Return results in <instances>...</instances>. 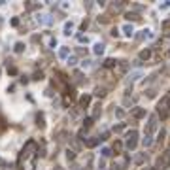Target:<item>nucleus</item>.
<instances>
[{"instance_id":"nucleus-1","label":"nucleus","mask_w":170,"mask_h":170,"mask_svg":"<svg viewBox=\"0 0 170 170\" xmlns=\"http://www.w3.org/2000/svg\"><path fill=\"white\" fill-rule=\"evenodd\" d=\"M170 168V151H165L159 159H157V165H155V170H166Z\"/></svg>"},{"instance_id":"nucleus-2","label":"nucleus","mask_w":170,"mask_h":170,"mask_svg":"<svg viewBox=\"0 0 170 170\" xmlns=\"http://www.w3.org/2000/svg\"><path fill=\"white\" fill-rule=\"evenodd\" d=\"M42 42H44V45L47 49H55V47H57V38H55L51 32H45V34L42 36Z\"/></svg>"},{"instance_id":"nucleus-3","label":"nucleus","mask_w":170,"mask_h":170,"mask_svg":"<svg viewBox=\"0 0 170 170\" xmlns=\"http://www.w3.org/2000/svg\"><path fill=\"white\" fill-rule=\"evenodd\" d=\"M136 144H138V132H136V130H129V132H127V142H125V146H127L129 149H134Z\"/></svg>"},{"instance_id":"nucleus-4","label":"nucleus","mask_w":170,"mask_h":170,"mask_svg":"<svg viewBox=\"0 0 170 170\" xmlns=\"http://www.w3.org/2000/svg\"><path fill=\"white\" fill-rule=\"evenodd\" d=\"M168 110H170V96H165V98L159 102V115L165 119L168 117Z\"/></svg>"},{"instance_id":"nucleus-5","label":"nucleus","mask_w":170,"mask_h":170,"mask_svg":"<svg viewBox=\"0 0 170 170\" xmlns=\"http://www.w3.org/2000/svg\"><path fill=\"white\" fill-rule=\"evenodd\" d=\"M155 130H157V115H151V117H149V123H148V129H146V132L151 136V132H155Z\"/></svg>"},{"instance_id":"nucleus-6","label":"nucleus","mask_w":170,"mask_h":170,"mask_svg":"<svg viewBox=\"0 0 170 170\" xmlns=\"http://www.w3.org/2000/svg\"><path fill=\"white\" fill-rule=\"evenodd\" d=\"M144 115H146V110H144V108H136V110H132V117H136V119H142Z\"/></svg>"},{"instance_id":"nucleus-7","label":"nucleus","mask_w":170,"mask_h":170,"mask_svg":"<svg viewBox=\"0 0 170 170\" xmlns=\"http://www.w3.org/2000/svg\"><path fill=\"white\" fill-rule=\"evenodd\" d=\"M89 102H91V96H89V94H83V96L80 98V106H81V108L89 106Z\"/></svg>"},{"instance_id":"nucleus-8","label":"nucleus","mask_w":170,"mask_h":170,"mask_svg":"<svg viewBox=\"0 0 170 170\" xmlns=\"http://www.w3.org/2000/svg\"><path fill=\"white\" fill-rule=\"evenodd\" d=\"M98 144H100V138H91V140L85 142V146H87V148H94V146H98Z\"/></svg>"},{"instance_id":"nucleus-9","label":"nucleus","mask_w":170,"mask_h":170,"mask_svg":"<svg viewBox=\"0 0 170 170\" xmlns=\"http://www.w3.org/2000/svg\"><path fill=\"white\" fill-rule=\"evenodd\" d=\"M149 57H151V51H149V49H144V51H140V61H148Z\"/></svg>"},{"instance_id":"nucleus-10","label":"nucleus","mask_w":170,"mask_h":170,"mask_svg":"<svg viewBox=\"0 0 170 170\" xmlns=\"http://www.w3.org/2000/svg\"><path fill=\"white\" fill-rule=\"evenodd\" d=\"M115 64H117L115 59H106V61H104V66H106V68H113Z\"/></svg>"},{"instance_id":"nucleus-11","label":"nucleus","mask_w":170,"mask_h":170,"mask_svg":"<svg viewBox=\"0 0 170 170\" xmlns=\"http://www.w3.org/2000/svg\"><path fill=\"white\" fill-rule=\"evenodd\" d=\"M68 55H70V49H68V47H61V51H59V57H61V59H66Z\"/></svg>"},{"instance_id":"nucleus-12","label":"nucleus","mask_w":170,"mask_h":170,"mask_svg":"<svg viewBox=\"0 0 170 170\" xmlns=\"http://www.w3.org/2000/svg\"><path fill=\"white\" fill-rule=\"evenodd\" d=\"M93 51H94V55H102L104 53V44H96Z\"/></svg>"},{"instance_id":"nucleus-13","label":"nucleus","mask_w":170,"mask_h":170,"mask_svg":"<svg viewBox=\"0 0 170 170\" xmlns=\"http://www.w3.org/2000/svg\"><path fill=\"white\" fill-rule=\"evenodd\" d=\"M66 159L68 161H74V159H76V151H74V149H66Z\"/></svg>"},{"instance_id":"nucleus-14","label":"nucleus","mask_w":170,"mask_h":170,"mask_svg":"<svg viewBox=\"0 0 170 170\" xmlns=\"http://www.w3.org/2000/svg\"><path fill=\"white\" fill-rule=\"evenodd\" d=\"M23 51H25V44H23V42H17V44H15V53H23Z\"/></svg>"},{"instance_id":"nucleus-15","label":"nucleus","mask_w":170,"mask_h":170,"mask_svg":"<svg viewBox=\"0 0 170 170\" xmlns=\"http://www.w3.org/2000/svg\"><path fill=\"white\" fill-rule=\"evenodd\" d=\"M142 144H144V148H149V146H151V136L146 134V138L142 140Z\"/></svg>"},{"instance_id":"nucleus-16","label":"nucleus","mask_w":170,"mask_h":170,"mask_svg":"<svg viewBox=\"0 0 170 170\" xmlns=\"http://www.w3.org/2000/svg\"><path fill=\"white\" fill-rule=\"evenodd\" d=\"M98 115H100V106L96 104V106H93V119H96Z\"/></svg>"},{"instance_id":"nucleus-17","label":"nucleus","mask_w":170,"mask_h":170,"mask_svg":"<svg viewBox=\"0 0 170 170\" xmlns=\"http://www.w3.org/2000/svg\"><path fill=\"white\" fill-rule=\"evenodd\" d=\"M72 28H74V23H66V25H64V34H70V30H72Z\"/></svg>"},{"instance_id":"nucleus-18","label":"nucleus","mask_w":170,"mask_h":170,"mask_svg":"<svg viewBox=\"0 0 170 170\" xmlns=\"http://www.w3.org/2000/svg\"><path fill=\"white\" fill-rule=\"evenodd\" d=\"M144 161H146V153H142V155H138V157L134 159V163H136V165H142Z\"/></svg>"},{"instance_id":"nucleus-19","label":"nucleus","mask_w":170,"mask_h":170,"mask_svg":"<svg viewBox=\"0 0 170 170\" xmlns=\"http://www.w3.org/2000/svg\"><path fill=\"white\" fill-rule=\"evenodd\" d=\"M125 17L129 19V21H138V19H140V17H138V15H136V13H130V11H129V13L125 15Z\"/></svg>"},{"instance_id":"nucleus-20","label":"nucleus","mask_w":170,"mask_h":170,"mask_svg":"<svg viewBox=\"0 0 170 170\" xmlns=\"http://www.w3.org/2000/svg\"><path fill=\"white\" fill-rule=\"evenodd\" d=\"M123 30H125V34H127V36H132V32H134V28L130 27V25H125V28H123Z\"/></svg>"},{"instance_id":"nucleus-21","label":"nucleus","mask_w":170,"mask_h":170,"mask_svg":"<svg viewBox=\"0 0 170 170\" xmlns=\"http://www.w3.org/2000/svg\"><path fill=\"white\" fill-rule=\"evenodd\" d=\"M91 125H93V117H87V119L83 121V129H89Z\"/></svg>"},{"instance_id":"nucleus-22","label":"nucleus","mask_w":170,"mask_h":170,"mask_svg":"<svg viewBox=\"0 0 170 170\" xmlns=\"http://www.w3.org/2000/svg\"><path fill=\"white\" fill-rule=\"evenodd\" d=\"M36 121H38V127H44L45 123H44V115H42V113H38V115H36Z\"/></svg>"},{"instance_id":"nucleus-23","label":"nucleus","mask_w":170,"mask_h":170,"mask_svg":"<svg viewBox=\"0 0 170 170\" xmlns=\"http://www.w3.org/2000/svg\"><path fill=\"white\" fill-rule=\"evenodd\" d=\"M32 80H36V81H38V80H44V74H42V72H36L34 76H32Z\"/></svg>"},{"instance_id":"nucleus-24","label":"nucleus","mask_w":170,"mask_h":170,"mask_svg":"<svg viewBox=\"0 0 170 170\" xmlns=\"http://www.w3.org/2000/svg\"><path fill=\"white\" fill-rule=\"evenodd\" d=\"M78 42H81V44H87V36H83V34H78Z\"/></svg>"},{"instance_id":"nucleus-25","label":"nucleus","mask_w":170,"mask_h":170,"mask_svg":"<svg viewBox=\"0 0 170 170\" xmlns=\"http://www.w3.org/2000/svg\"><path fill=\"white\" fill-rule=\"evenodd\" d=\"M121 148H123V144H121V142H115V144H113V151H121Z\"/></svg>"},{"instance_id":"nucleus-26","label":"nucleus","mask_w":170,"mask_h":170,"mask_svg":"<svg viewBox=\"0 0 170 170\" xmlns=\"http://www.w3.org/2000/svg\"><path fill=\"white\" fill-rule=\"evenodd\" d=\"M94 94H96V96H104V94H106V91H104V89H100V87H98V89L94 91Z\"/></svg>"},{"instance_id":"nucleus-27","label":"nucleus","mask_w":170,"mask_h":170,"mask_svg":"<svg viewBox=\"0 0 170 170\" xmlns=\"http://www.w3.org/2000/svg\"><path fill=\"white\" fill-rule=\"evenodd\" d=\"M102 155L104 157H110V155H112V149H110V148H104L102 149Z\"/></svg>"},{"instance_id":"nucleus-28","label":"nucleus","mask_w":170,"mask_h":170,"mask_svg":"<svg viewBox=\"0 0 170 170\" xmlns=\"http://www.w3.org/2000/svg\"><path fill=\"white\" fill-rule=\"evenodd\" d=\"M112 170H125V165H115V163H113Z\"/></svg>"},{"instance_id":"nucleus-29","label":"nucleus","mask_w":170,"mask_h":170,"mask_svg":"<svg viewBox=\"0 0 170 170\" xmlns=\"http://www.w3.org/2000/svg\"><path fill=\"white\" fill-rule=\"evenodd\" d=\"M76 63H78V59H76V57H68V64H70V66H74Z\"/></svg>"},{"instance_id":"nucleus-30","label":"nucleus","mask_w":170,"mask_h":170,"mask_svg":"<svg viewBox=\"0 0 170 170\" xmlns=\"http://www.w3.org/2000/svg\"><path fill=\"white\" fill-rule=\"evenodd\" d=\"M98 21L100 23H110V17H108V15H102V17H98Z\"/></svg>"},{"instance_id":"nucleus-31","label":"nucleus","mask_w":170,"mask_h":170,"mask_svg":"<svg viewBox=\"0 0 170 170\" xmlns=\"http://www.w3.org/2000/svg\"><path fill=\"white\" fill-rule=\"evenodd\" d=\"M8 72L11 74V76H15V74H17V68H15V66H11V68H8Z\"/></svg>"},{"instance_id":"nucleus-32","label":"nucleus","mask_w":170,"mask_h":170,"mask_svg":"<svg viewBox=\"0 0 170 170\" xmlns=\"http://www.w3.org/2000/svg\"><path fill=\"white\" fill-rule=\"evenodd\" d=\"M123 129H125V125H117V127H113V130H115V132H121Z\"/></svg>"},{"instance_id":"nucleus-33","label":"nucleus","mask_w":170,"mask_h":170,"mask_svg":"<svg viewBox=\"0 0 170 170\" xmlns=\"http://www.w3.org/2000/svg\"><path fill=\"white\" fill-rule=\"evenodd\" d=\"M121 6H123L121 2H119V4H113V6H112V9H113V11H117V9H121Z\"/></svg>"},{"instance_id":"nucleus-34","label":"nucleus","mask_w":170,"mask_h":170,"mask_svg":"<svg viewBox=\"0 0 170 170\" xmlns=\"http://www.w3.org/2000/svg\"><path fill=\"white\" fill-rule=\"evenodd\" d=\"M11 25H13V27H17V25H19V19L13 17V19H11Z\"/></svg>"},{"instance_id":"nucleus-35","label":"nucleus","mask_w":170,"mask_h":170,"mask_svg":"<svg viewBox=\"0 0 170 170\" xmlns=\"http://www.w3.org/2000/svg\"><path fill=\"white\" fill-rule=\"evenodd\" d=\"M163 28H170V21H165V23H163Z\"/></svg>"},{"instance_id":"nucleus-36","label":"nucleus","mask_w":170,"mask_h":170,"mask_svg":"<svg viewBox=\"0 0 170 170\" xmlns=\"http://www.w3.org/2000/svg\"><path fill=\"white\" fill-rule=\"evenodd\" d=\"M165 57H166V59H170V49H166V53H165Z\"/></svg>"},{"instance_id":"nucleus-37","label":"nucleus","mask_w":170,"mask_h":170,"mask_svg":"<svg viewBox=\"0 0 170 170\" xmlns=\"http://www.w3.org/2000/svg\"><path fill=\"white\" fill-rule=\"evenodd\" d=\"M144 170H151V168H144Z\"/></svg>"}]
</instances>
